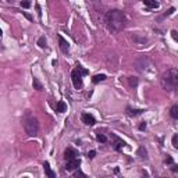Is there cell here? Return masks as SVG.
<instances>
[{"instance_id":"obj_3","label":"cell","mask_w":178,"mask_h":178,"mask_svg":"<svg viewBox=\"0 0 178 178\" xmlns=\"http://www.w3.org/2000/svg\"><path fill=\"white\" fill-rule=\"evenodd\" d=\"M88 70L82 68L81 65H77V68L73 70L71 73V81H73V85L75 89H79L82 88V75H86Z\"/></svg>"},{"instance_id":"obj_10","label":"cell","mask_w":178,"mask_h":178,"mask_svg":"<svg viewBox=\"0 0 178 178\" xmlns=\"http://www.w3.org/2000/svg\"><path fill=\"white\" fill-rule=\"evenodd\" d=\"M145 110H142V109H131V107H128L127 109V114L128 116H139L142 114Z\"/></svg>"},{"instance_id":"obj_4","label":"cell","mask_w":178,"mask_h":178,"mask_svg":"<svg viewBox=\"0 0 178 178\" xmlns=\"http://www.w3.org/2000/svg\"><path fill=\"white\" fill-rule=\"evenodd\" d=\"M24 129L29 137H36L39 132V123L35 117H29L24 121Z\"/></svg>"},{"instance_id":"obj_17","label":"cell","mask_w":178,"mask_h":178,"mask_svg":"<svg viewBox=\"0 0 178 178\" xmlns=\"http://www.w3.org/2000/svg\"><path fill=\"white\" fill-rule=\"evenodd\" d=\"M128 84H129V86H131V88H137L138 86V78L129 77V78H128Z\"/></svg>"},{"instance_id":"obj_20","label":"cell","mask_w":178,"mask_h":178,"mask_svg":"<svg viewBox=\"0 0 178 178\" xmlns=\"http://www.w3.org/2000/svg\"><path fill=\"white\" fill-rule=\"evenodd\" d=\"M38 45L41 46V47H45V46H46V39H45V36H41V38H39V41H38Z\"/></svg>"},{"instance_id":"obj_2","label":"cell","mask_w":178,"mask_h":178,"mask_svg":"<svg viewBox=\"0 0 178 178\" xmlns=\"http://www.w3.org/2000/svg\"><path fill=\"white\" fill-rule=\"evenodd\" d=\"M161 85L166 91L178 92V70L170 68L161 75Z\"/></svg>"},{"instance_id":"obj_7","label":"cell","mask_w":178,"mask_h":178,"mask_svg":"<svg viewBox=\"0 0 178 178\" xmlns=\"http://www.w3.org/2000/svg\"><path fill=\"white\" fill-rule=\"evenodd\" d=\"M77 156H78V153H77V150L75 149H73V147H68V149H65V152H64V159L67 160H73V159H77Z\"/></svg>"},{"instance_id":"obj_21","label":"cell","mask_w":178,"mask_h":178,"mask_svg":"<svg viewBox=\"0 0 178 178\" xmlns=\"http://www.w3.org/2000/svg\"><path fill=\"white\" fill-rule=\"evenodd\" d=\"M171 141H173L174 147H175V149H178V135H177V134L173 137V139H171Z\"/></svg>"},{"instance_id":"obj_25","label":"cell","mask_w":178,"mask_h":178,"mask_svg":"<svg viewBox=\"0 0 178 178\" xmlns=\"http://www.w3.org/2000/svg\"><path fill=\"white\" fill-rule=\"evenodd\" d=\"M95 156H96V152L95 150H91L89 153H88V157H89V159H93Z\"/></svg>"},{"instance_id":"obj_28","label":"cell","mask_w":178,"mask_h":178,"mask_svg":"<svg viewBox=\"0 0 178 178\" xmlns=\"http://www.w3.org/2000/svg\"><path fill=\"white\" fill-rule=\"evenodd\" d=\"M171 170H173V171H178V166H174Z\"/></svg>"},{"instance_id":"obj_29","label":"cell","mask_w":178,"mask_h":178,"mask_svg":"<svg viewBox=\"0 0 178 178\" xmlns=\"http://www.w3.org/2000/svg\"><path fill=\"white\" fill-rule=\"evenodd\" d=\"M24 15H25V17H27L28 20H31V15H29V14H27V13H24Z\"/></svg>"},{"instance_id":"obj_16","label":"cell","mask_w":178,"mask_h":178,"mask_svg":"<svg viewBox=\"0 0 178 178\" xmlns=\"http://www.w3.org/2000/svg\"><path fill=\"white\" fill-rule=\"evenodd\" d=\"M170 116L173 117V118H178V106H173L171 109H170Z\"/></svg>"},{"instance_id":"obj_22","label":"cell","mask_w":178,"mask_h":178,"mask_svg":"<svg viewBox=\"0 0 178 178\" xmlns=\"http://www.w3.org/2000/svg\"><path fill=\"white\" fill-rule=\"evenodd\" d=\"M171 36H173L174 41L178 42V31H175V29H174V31H171Z\"/></svg>"},{"instance_id":"obj_18","label":"cell","mask_w":178,"mask_h":178,"mask_svg":"<svg viewBox=\"0 0 178 178\" xmlns=\"http://www.w3.org/2000/svg\"><path fill=\"white\" fill-rule=\"evenodd\" d=\"M123 146H125V142L121 141V139H116V142H114V149L116 150H120Z\"/></svg>"},{"instance_id":"obj_5","label":"cell","mask_w":178,"mask_h":178,"mask_svg":"<svg viewBox=\"0 0 178 178\" xmlns=\"http://www.w3.org/2000/svg\"><path fill=\"white\" fill-rule=\"evenodd\" d=\"M81 166V160L79 159H73V160H68L67 164H65V170L67 171H73V170L78 169Z\"/></svg>"},{"instance_id":"obj_14","label":"cell","mask_w":178,"mask_h":178,"mask_svg":"<svg viewBox=\"0 0 178 178\" xmlns=\"http://www.w3.org/2000/svg\"><path fill=\"white\" fill-rule=\"evenodd\" d=\"M105 79H106L105 74H97V75H95V77L92 78V82H93V84H99L100 81H105Z\"/></svg>"},{"instance_id":"obj_26","label":"cell","mask_w":178,"mask_h":178,"mask_svg":"<svg viewBox=\"0 0 178 178\" xmlns=\"http://www.w3.org/2000/svg\"><path fill=\"white\" fill-rule=\"evenodd\" d=\"M166 163H169V164H173V157H171V156H167V157H166Z\"/></svg>"},{"instance_id":"obj_19","label":"cell","mask_w":178,"mask_h":178,"mask_svg":"<svg viewBox=\"0 0 178 178\" xmlns=\"http://www.w3.org/2000/svg\"><path fill=\"white\" fill-rule=\"evenodd\" d=\"M97 141L99 142H102V143H105V142H107V138L105 137V135H103V134H97Z\"/></svg>"},{"instance_id":"obj_27","label":"cell","mask_w":178,"mask_h":178,"mask_svg":"<svg viewBox=\"0 0 178 178\" xmlns=\"http://www.w3.org/2000/svg\"><path fill=\"white\" fill-rule=\"evenodd\" d=\"M139 129H141V131H145V129H146V123H142L141 125H139Z\"/></svg>"},{"instance_id":"obj_23","label":"cell","mask_w":178,"mask_h":178,"mask_svg":"<svg viewBox=\"0 0 178 178\" xmlns=\"http://www.w3.org/2000/svg\"><path fill=\"white\" fill-rule=\"evenodd\" d=\"M73 177H74V178H78V177H85V174H84L82 171H77V173H74Z\"/></svg>"},{"instance_id":"obj_8","label":"cell","mask_w":178,"mask_h":178,"mask_svg":"<svg viewBox=\"0 0 178 178\" xmlns=\"http://www.w3.org/2000/svg\"><path fill=\"white\" fill-rule=\"evenodd\" d=\"M59 43H60V49H61V52H63V53H68L70 45H68V42L65 41L63 36H59Z\"/></svg>"},{"instance_id":"obj_1","label":"cell","mask_w":178,"mask_h":178,"mask_svg":"<svg viewBox=\"0 0 178 178\" xmlns=\"http://www.w3.org/2000/svg\"><path fill=\"white\" fill-rule=\"evenodd\" d=\"M106 24L111 31H121L125 27V15L120 10H111L106 14Z\"/></svg>"},{"instance_id":"obj_11","label":"cell","mask_w":178,"mask_h":178,"mask_svg":"<svg viewBox=\"0 0 178 178\" xmlns=\"http://www.w3.org/2000/svg\"><path fill=\"white\" fill-rule=\"evenodd\" d=\"M56 111H57V113H64V111H67V105H65L64 102L60 100L59 103H57V106H56Z\"/></svg>"},{"instance_id":"obj_24","label":"cell","mask_w":178,"mask_h":178,"mask_svg":"<svg viewBox=\"0 0 178 178\" xmlns=\"http://www.w3.org/2000/svg\"><path fill=\"white\" fill-rule=\"evenodd\" d=\"M21 6H23L24 9H28V7L31 6V3H29V1H21Z\"/></svg>"},{"instance_id":"obj_9","label":"cell","mask_w":178,"mask_h":178,"mask_svg":"<svg viewBox=\"0 0 178 178\" xmlns=\"http://www.w3.org/2000/svg\"><path fill=\"white\" fill-rule=\"evenodd\" d=\"M43 169H45V173H46V175H47L49 178H56V174L52 171L49 161H45V163H43Z\"/></svg>"},{"instance_id":"obj_12","label":"cell","mask_w":178,"mask_h":178,"mask_svg":"<svg viewBox=\"0 0 178 178\" xmlns=\"http://www.w3.org/2000/svg\"><path fill=\"white\" fill-rule=\"evenodd\" d=\"M143 3L147 6V7H150V9H159V1H156V0H143Z\"/></svg>"},{"instance_id":"obj_6","label":"cell","mask_w":178,"mask_h":178,"mask_svg":"<svg viewBox=\"0 0 178 178\" xmlns=\"http://www.w3.org/2000/svg\"><path fill=\"white\" fill-rule=\"evenodd\" d=\"M81 120H82V123L86 124V125H95V123H96L95 117L92 114H88V113H84V114L81 116Z\"/></svg>"},{"instance_id":"obj_13","label":"cell","mask_w":178,"mask_h":178,"mask_svg":"<svg viewBox=\"0 0 178 178\" xmlns=\"http://www.w3.org/2000/svg\"><path fill=\"white\" fill-rule=\"evenodd\" d=\"M32 85H33V89H36V91H43V85L41 84V81L38 79V78L33 77V81H32Z\"/></svg>"},{"instance_id":"obj_15","label":"cell","mask_w":178,"mask_h":178,"mask_svg":"<svg viewBox=\"0 0 178 178\" xmlns=\"http://www.w3.org/2000/svg\"><path fill=\"white\" fill-rule=\"evenodd\" d=\"M138 156L142 157V159H147V152H146V149H145L143 146H141L139 149H138Z\"/></svg>"}]
</instances>
